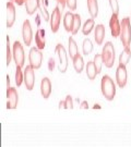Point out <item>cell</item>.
<instances>
[{
    "label": "cell",
    "mask_w": 131,
    "mask_h": 147,
    "mask_svg": "<svg viewBox=\"0 0 131 147\" xmlns=\"http://www.w3.org/2000/svg\"><path fill=\"white\" fill-rule=\"evenodd\" d=\"M100 85H102V93L105 98L109 101L114 99L116 95V85L114 81L110 79L108 75H104L102 78Z\"/></svg>",
    "instance_id": "1"
},
{
    "label": "cell",
    "mask_w": 131,
    "mask_h": 147,
    "mask_svg": "<svg viewBox=\"0 0 131 147\" xmlns=\"http://www.w3.org/2000/svg\"><path fill=\"white\" fill-rule=\"evenodd\" d=\"M120 40L125 47H129L131 42V23L129 18H125L121 21Z\"/></svg>",
    "instance_id": "2"
},
{
    "label": "cell",
    "mask_w": 131,
    "mask_h": 147,
    "mask_svg": "<svg viewBox=\"0 0 131 147\" xmlns=\"http://www.w3.org/2000/svg\"><path fill=\"white\" fill-rule=\"evenodd\" d=\"M102 56H103L105 65L107 68H111L114 65V62H115V49H114V46L110 42L105 44Z\"/></svg>",
    "instance_id": "3"
},
{
    "label": "cell",
    "mask_w": 131,
    "mask_h": 147,
    "mask_svg": "<svg viewBox=\"0 0 131 147\" xmlns=\"http://www.w3.org/2000/svg\"><path fill=\"white\" fill-rule=\"evenodd\" d=\"M56 53L59 58V71L61 73H64L68 68V58H67V53L66 49L61 44H58L56 46Z\"/></svg>",
    "instance_id": "4"
},
{
    "label": "cell",
    "mask_w": 131,
    "mask_h": 147,
    "mask_svg": "<svg viewBox=\"0 0 131 147\" xmlns=\"http://www.w3.org/2000/svg\"><path fill=\"white\" fill-rule=\"evenodd\" d=\"M13 59L16 63V67L22 68L24 65V50L22 47L21 42L16 40L13 44Z\"/></svg>",
    "instance_id": "5"
},
{
    "label": "cell",
    "mask_w": 131,
    "mask_h": 147,
    "mask_svg": "<svg viewBox=\"0 0 131 147\" xmlns=\"http://www.w3.org/2000/svg\"><path fill=\"white\" fill-rule=\"evenodd\" d=\"M29 60H30V65H32L34 69H39L42 65L43 53L39 51L38 48H32L29 55Z\"/></svg>",
    "instance_id": "6"
},
{
    "label": "cell",
    "mask_w": 131,
    "mask_h": 147,
    "mask_svg": "<svg viewBox=\"0 0 131 147\" xmlns=\"http://www.w3.org/2000/svg\"><path fill=\"white\" fill-rule=\"evenodd\" d=\"M34 70L32 65H27L24 70V83H25L26 88L29 90H32L35 84V75H34Z\"/></svg>",
    "instance_id": "7"
},
{
    "label": "cell",
    "mask_w": 131,
    "mask_h": 147,
    "mask_svg": "<svg viewBox=\"0 0 131 147\" xmlns=\"http://www.w3.org/2000/svg\"><path fill=\"white\" fill-rule=\"evenodd\" d=\"M18 92L14 87H10L7 89V108L8 109H14L18 106Z\"/></svg>",
    "instance_id": "8"
},
{
    "label": "cell",
    "mask_w": 131,
    "mask_h": 147,
    "mask_svg": "<svg viewBox=\"0 0 131 147\" xmlns=\"http://www.w3.org/2000/svg\"><path fill=\"white\" fill-rule=\"evenodd\" d=\"M116 81H117V84L119 87L124 88L127 84V70L126 65L125 64H121L119 63L117 71H116Z\"/></svg>",
    "instance_id": "9"
},
{
    "label": "cell",
    "mask_w": 131,
    "mask_h": 147,
    "mask_svg": "<svg viewBox=\"0 0 131 147\" xmlns=\"http://www.w3.org/2000/svg\"><path fill=\"white\" fill-rule=\"evenodd\" d=\"M49 21H50V28H52V33H56L59 30V25H60V21H61V10L58 7L52 11V14Z\"/></svg>",
    "instance_id": "10"
},
{
    "label": "cell",
    "mask_w": 131,
    "mask_h": 147,
    "mask_svg": "<svg viewBox=\"0 0 131 147\" xmlns=\"http://www.w3.org/2000/svg\"><path fill=\"white\" fill-rule=\"evenodd\" d=\"M109 27H110V32H111V36L113 37H118L120 35L121 23L118 20V16L117 14L113 13V16H111L109 21Z\"/></svg>",
    "instance_id": "11"
},
{
    "label": "cell",
    "mask_w": 131,
    "mask_h": 147,
    "mask_svg": "<svg viewBox=\"0 0 131 147\" xmlns=\"http://www.w3.org/2000/svg\"><path fill=\"white\" fill-rule=\"evenodd\" d=\"M22 36H23V40L26 46H30L32 42V37H33V33H32L31 23L29 20H25L23 23V28H22Z\"/></svg>",
    "instance_id": "12"
},
{
    "label": "cell",
    "mask_w": 131,
    "mask_h": 147,
    "mask_svg": "<svg viewBox=\"0 0 131 147\" xmlns=\"http://www.w3.org/2000/svg\"><path fill=\"white\" fill-rule=\"evenodd\" d=\"M16 21V8L12 1L7 3V26L11 27Z\"/></svg>",
    "instance_id": "13"
},
{
    "label": "cell",
    "mask_w": 131,
    "mask_h": 147,
    "mask_svg": "<svg viewBox=\"0 0 131 147\" xmlns=\"http://www.w3.org/2000/svg\"><path fill=\"white\" fill-rule=\"evenodd\" d=\"M41 93L42 96L46 99L48 98L50 94H52V83H50V80L48 78H44L42 80V83H41Z\"/></svg>",
    "instance_id": "14"
},
{
    "label": "cell",
    "mask_w": 131,
    "mask_h": 147,
    "mask_svg": "<svg viewBox=\"0 0 131 147\" xmlns=\"http://www.w3.org/2000/svg\"><path fill=\"white\" fill-rule=\"evenodd\" d=\"M35 42H36V46L39 50H42L46 46V42H45V30L39 28L35 34Z\"/></svg>",
    "instance_id": "15"
},
{
    "label": "cell",
    "mask_w": 131,
    "mask_h": 147,
    "mask_svg": "<svg viewBox=\"0 0 131 147\" xmlns=\"http://www.w3.org/2000/svg\"><path fill=\"white\" fill-rule=\"evenodd\" d=\"M105 37V27L103 24H98L95 27V42L97 45H102Z\"/></svg>",
    "instance_id": "16"
},
{
    "label": "cell",
    "mask_w": 131,
    "mask_h": 147,
    "mask_svg": "<svg viewBox=\"0 0 131 147\" xmlns=\"http://www.w3.org/2000/svg\"><path fill=\"white\" fill-rule=\"evenodd\" d=\"M73 21H74V14H72L71 12H67L64 18H63V25H64V30L67 32H72Z\"/></svg>",
    "instance_id": "17"
},
{
    "label": "cell",
    "mask_w": 131,
    "mask_h": 147,
    "mask_svg": "<svg viewBox=\"0 0 131 147\" xmlns=\"http://www.w3.org/2000/svg\"><path fill=\"white\" fill-rule=\"evenodd\" d=\"M25 9L27 14H34L36 9H38V0H25Z\"/></svg>",
    "instance_id": "18"
},
{
    "label": "cell",
    "mask_w": 131,
    "mask_h": 147,
    "mask_svg": "<svg viewBox=\"0 0 131 147\" xmlns=\"http://www.w3.org/2000/svg\"><path fill=\"white\" fill-rule=\"evenodd\" d=\"M88 9L91 16L94 19L97 16L98 13V3H97V0H88Z\"/></svg>",
    "instance_id": "19"
},
{
    "label": "cell",
    "mask_w": 131,
    "mask_h": 147,
    "mask_svg": "<svg viewBox=\"0 0 131 147\" xmlns=\"http://www.w3.org/2000/svg\"><path fill=\"white\" fill-rule=\"evenodd\" d=\"M86 75L90 80H94L97 75V71H96V67H95L94 61H90L86 64Z\"/></svg>",
    "instance_id": "20"
},
{
    "label": "cell",
    "mask_w": 131,
    "mask_h": 147,
    "mask_svg": "<svg viewBox=\"0 0 131 147\" xmlns=\"http://www.w3.org/2000/svg\"><path fill=\"white\" fill-rule=\"evenodd\" d=\"M78 46H77V42H74V39L72 37L69 38V53H70V58L73 60L77 56L79 55L78 53Z\"/></svg>",
    "instance_id": "21"
},
{
    "label": "cell",
    "mask_w": 131,
    "mask_h": 147,
    "mask_svg": "<svg viewBox=\"0 0 131 147\" xmlns=\"http://www.w3.org/2000/svg\"><path fill=\"white\" fill-rule=\"evenodd\" d=\"M38 9L41 11V14H42L44 21H49L50 20V16L46 8V3H45V0H38Z\"/></svg>",
    "instance_id": "22"
},
{
    "label": "cell",
    "mask_w": 131,
    "mask_h": 147,
    "mask_svg": "<svg viewBox=\"0 0 131 147\" xmlns=\"http://www.w3.org/2000/svg\"><path fill=\"white\" fill-rule=\"evenodd\" d=\"M131 58V50L130 47H125V50L121 53L120 57H119V63L127 65V63L129 62Z\"/></svg>",
    "instance_id": "23"
},
{
    "label": "cell",
    "mask_w": 131,
    "mask_h": 147,
    "mask_svg": "<svg viewBox=\"0 0 131 147\" xmlns=\"http://www.w3.org/2000/svg\"><path fill=\"white\" fill-rule=\"evenodd\" d=\"M73 67H74V70H75L78 73H81V72H82V70H83V68H84V61L81 55H78V56L73 59Z\"/></svg>",
    "instance_id": "24"
},
{
    "label": "cell",
    "mask_w": 131,
    "mask_h": 147,
    "mask_svg": "<svg viewBox=\"0 0 131 147\" xmlns=\"http://www.w3.org/2000/svg\"><path fill=\"white\" fill-rule=\"evenodd\" d=\"M94 26H95L94 19H90V20H88V21L84 23L83 27H82V32H83L84 35H89Z\"/></svg>",
    "instance_id": "25"
},
{
    "label": "cell",
    "mask_w": 131,
    "mask_h": 147,
    "mask_svg": "<svg viewBox=\"0 0 131 147\" xmlns=\"http://www.w3.org/2000/svg\"><path fill=\"white\" fill-rule=\"evenodd\" d=\"M93 50V44L91 42V39L89 38H85L83 42V53L84 55H90Z\"/></svg>",
    "instance_id": "26"
},
{
    "label": "cell",
    "mask_w": 131,
    "mask_h": 147,
    "mask_svg": "<svg viewBox=\"0 0 131 147\" xmlns=\"http://www.w3.org/2000/svg\"><path fill=\"white\" fill-rule=\"evenodd\" d=\"M94 63H95V67H96V71H97V74L100 73V71H102V65H103V63H104V60H103V56H102V55H95Z\"/></svg>",
    "instance_id": "27"
},
{
    "label": "cell",
    "mask_w": 131,
    "mask_h": 147,
    "mask_svg": "<svg viewBox=\"0 0 131 147\" xmlns=\"http://www.w3.org/2000/svg\"><path fill=\"white\" fill-rule=\"evenodd\" d=\"M81 26V18L79 14H74V21H73V27H72V35H75L79 32V28Z\"/></svg>",
    "instance_id": "28"
},
{
    "label": "cell",
    "mask_w": 131,
    "mask_h": 147,
    "mask_svg": "<svg viewBox=\"0 0 131 147\" xmlns=\"http://www.w3.org/2000/svg\"><path fill=\"white\" fill-rule=\"evenodd\" d=\"M24 81V74L22 73V70L20 67H16V83L18 86H21L22 82Z\"/></svg>",
    "instance_id": "29"
},
{
    "label": "cell",
    "mask_w": 131,
    "mask_h": 147,
    "mask_svg": "<svg viewBox=\"0 0 131 147\" xmlns=\"http://www.w3.org/2000/svg\"><path fill=\"white\" fill-rule=\"evenodd\" d=\"M110 7H111V10H113V13L114 14H117L119 13V3H118V0H109Z\"/></svg>",
    "instance_id": "30"
},
{
    "label": "cell",
    "mask_w": 131,
    "mask_h": 147,
    "mask_svg": "<svg viewBox=\"0 0 131 147\" xmlns=\"http://www.w3.org/2000/svg\"><path fill=\"white\" fill-rule=\"evenodd\" d=\"M10 38L9 36H7V65H9L11 62V50H10Z\"/></svg>",
    "instance_id": "31"
},
{
    "label": "cell",
    "mask_w": 131,
    "mask_h": 147,
    "mask_svg": "<svg viewBox=\"0 0 131 147\" xmlns=\"http://www.w3.org/2000/svg\"><path fill=\"white\" fill-rule=\"evenodd\" d=\"M66 3H67L70 10H75L77 9V0H66Z\"/></svg>",
    "instance_id": "32"
},
{
    "label": "cell",
    "mask_w": 131,
    "mask_h": 147,
    "mask_svg": "<svg viewBox=\"0 0 131 147\" xmlns=\"http://www.w3.org/2000/svg\"><path fill=\"white\" fill-rule=\"evenodd\" d=\"M66 105H67V109H73V101H72V97L68 95L66 98Z\"/></svg>",
    "instance_id": "33"
},
{
    "label": "cell",
    "mask_w": 131,
    "mask_h": 147,
    "mask_svg": "<svg viewBox=\"0 0 131 147\" xmlns=\"http://www.w3.org/2000/svg\"><path fill=\"white\" fill-rule=\"evenodd\" d=\"M57 2H58V8L62 11L63 8H64V5H67V3H66V0H57Z\"/></svg>",
    "instance_id": "34"
},
{
    "label": "cell",
    "mask_w": 131,
    "mask_h": 147,
    "mask_svg": "<svg viewBox=\"0 0 131 147\" xmlns=\"http://www.w3.org/2000/svg\"><path fill=\"white\" fill-rule=\"evenodd\" d=\"M48 68H49V71H54L55 69V60L52 58L49 59V62H48Z\"/></svg>",
    "instance_id": "35"
},
{
    "label": "cell",
    "mask_w": 131,
    "mask_h": 147,
    "mask_svg": "<svg viewBox=\"0 0 131 147\" xmlns=\"http://www.w3.org/2000/svg\"><path fill=\"white\" fill-rule=\"evenodd\" d=\"M59 109H67V105H66V101H60L59 102Z\"/></svg>",
    "instance_id": "36"
},
{
    "label": "cell",
    "mask_w": 131,
    "mask_h": 147,
    "mask_svg": "<svg viewBox=\"0 0 131 147\" xmlns=\"http://www.w3.org/2000/svg\"><path fill=\"white\" fill-rule=\"evenodd\" d=\"M80 108H81V109H88V108H89L88 102H86V101H83V102L81 104V106H80Z\"/></svg>",
    "instance_id": "37"
},
{
    "label": "cell",
    "mask_w": 131,
    "mask_h": 147,
    "mask_svg": "<svg viewBox=\"0 0 131 147\" xmlns=\"http://www.w3.org/2000/svg\"><path fill=\"white\" fill-rule=\"evenodd\" d=\"M12 1H14L18 5H22L23 3H25V0H12Z\"/></svg>",
    "instance_id": "38"
}]
</instances>
